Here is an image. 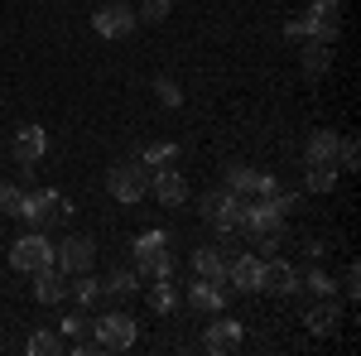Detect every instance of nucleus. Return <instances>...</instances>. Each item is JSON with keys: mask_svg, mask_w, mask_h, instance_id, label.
<instances>
[{"mask_svg": "<svg viewBox=\"0 0 361 356\" xmlns=\"http://www.w3.org/2000/svg\"><path fill=\"white\" fill-rule=\"evenodd\" d=\"M246 207L250 197L246 192H231V188H212L207 197H202V221H212L217 231H236V226H246Z\"/></svg>", "mask_w": 361, "mask_h": 356, "instance_id": "1", "label": "nucleus"}, {"mask_svg": "<svg viewBox=\"0 0 361 356\" xmlns=\"http://www.w3.org/2000/svg\"><path fill=\"white\" fill-rule=\"evenodd\" d=\"M20 217H25L34 231H44V226H54V221L73 217V202H68V197H58L54 188H39V192H25V202H20Z\"/></svg>", "mask_w": 361, "mask_h": 356, "instance_id": "2", "label": "nucleus"}, {"mask_svg": "<svg viewBox=\"0 0 361 356\" xmlns=\"http://www.w3.org/2000/svg\"><path fill=\"white\" fill-rule=\"evenodd\" d=\"M54 265V241L44 236V231H29V236H20L15 246H10V270L20 274H39Z\"/></svg>", "mask_w": 361, "mask_h": 356, "instance_id": "3", "label": "nucleus"}, {"mask_svg": "<svg viewBox=\"0 0 361 356\" xmlns=\"http://www.w3.org/2000/svg\"><path fill=\"white\" fill-rule=\"evenodd\" d=\"M106 188H111L116 202H140V197L149 192V168L140 164V159H121V164H111V173H106Z\"/></svg>", "mask_w": 361, "mask_h": 356, "instance_id": "4", "label": "nucleus"}, {"mask_svg": "<svg viewBox=\"0 0 361 356\" xmlns=\"http://www.w3.org/2000/svg\"><path fill=\"white\" fill-rule=\"evenodd\" d=\"M97 347L102 352H130L135 347V337H140V328H135V318L130 313H106L102 323H97Z\"/></svg>", "mask_w": 361, "mask_h": 356, "instance_id": "5", "label": "nucleus"}, {"mask_svg": "<svg viewBox=\"0 0 361 356\" xmlns=\"http://www.w3.org/2000/svg\"><path fill=\"white\" fill-rule=\"evenodd\" d=\"M92 260H97L92 236H63V246H54V265L63 274H87V270H92Z\"/></svg>", "mask_w": 361, "mask_h": 356, "instance_id": "6", "label": "nucleus"}, {"mask_svg": "<svg viewBox=\"0 0 361 356\" xmlns=\"http://www.w3.org/2000/svg\"><path fill=\"white\" fill-rule=\"evenodd\" d=\"M92 29H97L102 39H126V34L135 29V10H130L126 0H111V5H102V10L92 15Z\"/></svg>", "mask_w": 361, "mask_h": 356, "instance_id": "7", "label": "nucleus"}, {"mask_svg": "<svg viewBox=\"0 0 361 356\" xmlns=\"http://www.w3.org/2000/svg\"><path fill=\"white\" fill-rule=\"evenodd\" d=\"M337 29H342V0H313L308 5V39L333 44Z\"/></svg>", "mask_w": 361, "mask_h": 356, "instance_id": "8", "label": "nucleus"}, {"mask_svg": "<svg viewBox=\"0 0 361 356\" xmlns=\"http://www.w3.org/2000/svg\"><path fill=\"white\" fill-rule=\"evenodd\" d=\"M217 318V313H212ZM241 342H246V332H241V323L236 318H217L212 328H207V337H202V347L212 356H231V352H241Z\"/></svg>", "mask_w": 361, "mask_h": 356, "instance_id": "9", "label": "nucleus"}, {"mask_svg": "<svg viewBox=\"0 0 361 356\" xmlns=\"http://www.w3.org/2000/svg\"><path fill=\"white\" fill-rule=\"evenodd\" d=\"M149 192H154L164 207H183V202H188V183H183V173L169 168V164L149 173Z\"/></svg>", "mask_w": 361, "mask_h": 356, "instance_id": "10", "label": "nucleus"}, {"mask_svg": "<svg viewBox=\"0 0 361 356\" xmlns=\"http://www.w3.org/2000/svg\"><path fill=\"white\" fill-rule=\"evenodd\" d=\"M260 289L284 299V294H294V289H299V274H294L289 260H260Z\"/></svg>", "mask_w": 361, "mask_h": 356, "instance_id": "11", "label": "nucleus"}, {"mask_svg": "<svg viewBox=\"0 0 361 356\" xmlns=\"http://www.w3.org/2000/svg\"><path fill=\"white\" fill-rule=\"evenodd\" d=\"M188 308H193V313H222L226 308L222 279H193V284H188Z\"/></svg>", "mask_w": 361, "mask_h": 356, "instance_id": "12", "label": "nucleus"}, {"mask_svg": "<svg viewBox=\"0 0 361 356\" xmlns=\"http://www.w3.org/2000/svg\"><path fill=\"white\" fill-rule=\"evenodd\" d=\"M226 279H231L241 294H255V289H260V260H255V255H236V260H226Z\"/></svg>", "mask_w": 361, "mask_h": 356, "instance_id": "13", "label": "nucleus"}, {"mask_svg": "<svg viewBox=\"0 0 361 356\" xmlns=\"http://www.w3.org/2000/svg\"><path fill=\"white\" fill-rule=\"evenodd\" d=\"M44 149H49V140H44V125H25L20 135H15V159L20 164H39L44 159Z\"/></svg>", "mask_w": 361, "mask_h": 356, "instance_id": "14", "label": "nucleus"}, {"mask_svg": "<svg viewBox=\"0 0 361 356\" xmlns=\"http://www.w3.org/2000/svg\"><path fill=\"white\" fill-rule=\"evenodd\" d=\"M304 164H337V130H313L308 135Z\"/></svg>", "mask_w": 361, "mask_h": 356, "instance_id": "15", "label": "nucleus"}, {"mask_svg": "<svg viewBox=\"0 0 361 356\" xmlns=\"http://www.w3.org/2000/svg\"><path fill=\"white\" fill-rule=\"evenodd\" d=\"M63 294H68V284H63V270L58 265L34 274V299L39 303H63Z\"/></svg>", "mask_w": 361, "mask_h": 356, "instance_id": "16", "label": "nucleus"}, {"mask_svg": "<svg viewBox=\"0 0 361 356\" xmlns=\"http://www.w3.org/2000/svg\"><path fill=\"white\" fill-rule=\"evenodd\" d=\"M193 274L197 279H226V255L217 246H197L193 250Z\"/></svg>", "mask_w": 361, "mask_h": 356, "instance_id": "17", "label": "nucleus"}, {"mask_svg": "<svg viewBox=\"0 0 361 356\" xmlns=\"http://www.w3.org/2000/svg\"><path fill=\"white\" fill-rule=\"evenodd\" d=\"M337 323H342V308H337L333 299H323L318 308H308V332H313V337H333Z\"/></svg>", "mask_w": 361, "mask_h": 356, "instance_id": "18", "label": "nucleus"}, {"mask_svg": "<svg viewBox=\"0 0 361 356\" xmlns=\"http://www.w3.org/2000/svg\"><path fill=\"white\" fill-rule=\"evenodd\" d=\"M260 183H265V173H255L250 164H231V168H226V188H231V192L255 197V192H260Z\"/></svg>", "mask_w": 361, "mask_h": 356, "instance_id": "19", "label": "nucleus"}, {"mask_svg": "<svg viewBox=\"0 0 361 356\" xmlns=\"http://www.w3.org/2000/svg\"><path fill=\"white\" fill-rule=\"evenodd\" d=\"M328 63H333V44L308 39V44H304V73H308V78H323V73H328Z\"/></svg>", "mask_w": 361, "mask_h": 356, "instance_id": "20", "label": "nucleus"}, {"mask_svg": "<svg viewBox=\"0 0 361 356\" xmlns=\"http://www.w3.org/2000/svg\"><path fill=\"white\" fill-rule=\"evenodd\" d=\"M173 159H178V145H169V140H154V145L140 149V164L145 168H164V164H173Z\"/></svg>", "mask_w": 361, "mask_h": 356, "instance_id": "21", "label": "nucleus"}, {"mask_svg": "<svg viewBox=\"0 0 361 356\" xmlns=\"http://www.w3.org/2000/svg\"><path fill=\"white\" fill-rule=\"evenodd\" d=\"M304 188L308 192H333L337 188V164H308Z\"/></svg>", "mask_w": 361, "mask_h": 356, "instance_id": "22", "label": "nucleus"}, {"mask_svg": "<svg viewBox=\"0 0 361 356\" xmlns=\"http://www.w3.org/2000/svg\"><path fill=\"white\" fill-rule=\"evenodd\" d=\"M63 352H68V342L58 332H34L29 337V356H63Z\"/></svg>", "mask_w": 361, "mask_h": 356, "instance_id": "23", "label": "nucleus"}, {"mask_svg": "<svg viewBox=\"0 0 361 356\" xmlns=\"http://www.w3.org/2000/svg\"><path fill=\"white\" fill-rule=\"evenodd\" d=\"M173 303H178L173 279H154V284H149V308H154V313H173Z\"/></svg>", "mask_w": 361, "mask_h": 356, "instance_id": "24", "label": "nucleus"}, {"mask_svg": "<svg viewBox=\"0 0 361 356\" xmlns=\"http://www.w3.org/2000/svg\"><path fill=\"white\" fill-rule=\"evenodd\" d=\"M135 289H140V274H130V270H116L111 279H106V294H111V299H130Z\"/></svg>", "mask_w": 361, "mask_h": 356, "instance_id": "25", "label": "nucleus"}, {"mask_svg": "<svg viewBox=\"0 0 361 356\" xmlns=\"http://www.w3.org/2000/svg\"><path fill=\"white\" fill-rule=\"evenodd\" d=\"M169 10H173V0H145V5L135 10V20H145V25H164Z\"/></svg>", "mask_w": 361, "mask_h": 356, "instance_id": "26", "label": "nucleus"}, {"mask_svg": "<svg viewBox=\"0 0 361 356\" xmlns=\"http://www.w3.org/2000/svg\"><path fill=\"white\" fill-rule=\"evenodd\" d=\"M20 202H25V188L0 183V217H20Z\"/></svg>", "mask_w": 361, "mask_h": 356, "instance_id": "27", "label": "nucleus"}, {"mask_svg": "<svg viewBox=\"0 0 361 356\" xmlns=\"http://www.w3.org/2000/svg\"><path fill=\"white\" fill-rule=\"evenodd\" d=\"M154 97H159L164 106H183V92H178L173 78H159V82H154Z\"/></svg>", "mask_w": 361, "mask_h": 356, "instance_id": "28", "label": "nucleus"}, {"mask_svg": "<svg viewBox=\"0 0 361 356\" xmlns=\"http://www.w3.org/2000/svg\"><path fill=\"white\" fill-rule=\"evenodd\" d=\"M68 289H73V299H78V303H97V294H102L97 279H87V274H78V284H68Z\"/></svg>", "mask_w": 361, "mask_h": 356, "instance_id": "29", "label": "nucleus"}, {"mask_svg": "<svg viewBox=\"0 0 361 356\" xmlns=\"http://www.w3.org/2000/svg\"><path fill=\"white\" fill-rule=\"evenodd\" d=\"M337 164H342V168H357V164H361L357 140H337Z\"/></svg>", "mask_w": 361, "mask_h": 356, "instance_id": "30", "label": "nucleus"}, {"mask_svg": "<svg viewBox=\"0 0 361 356\" xmlns=\"http://www.w3.org/2000/svg\"><path fill=\"white\" fill-rule=\"evenodd\" d=\"M308 289H313L318 299H333V279H328L323 270H313V274H308Z\"/></svg>", "mask_w": 361, "mask_h": 356, "instance_id": "31", "label": "nucleus"}, {"mask_svg": "<svg viewBox=\"0 0 361 356\" xmlns=\"http://www.w3.org/2000/svg\"><path fill=\"white\" fill-rule=\"evenodd\" d=\"M87 323H92L87 313H73V318H63V337H78V332H82Z\"/></svg>", "mask_w": 361, "mask_h": 356, "instance_id": "32", "label": "nucleus"}, {"mask_svg": "<svg viewBox=\"0 0 361 356\" xmlns=\"http://www.w3.org/2000/svg\"><path fill=\"white\" fill-rule=\"evenodd\" d=\"M357 279H361V270L352 265V270L342 274V289H347V299H357Z\"/></svg>", "mask_w": 361, "mask_h": 356, "instance_id": "33", "label": "nucleus"}]
</instances>
